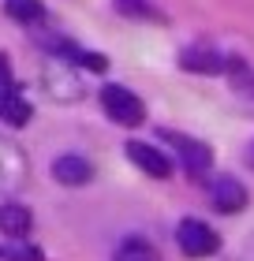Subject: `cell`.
<instances>
[{"label":"cell","instance_id":"4fadbf2b","mask_svg":"<svg viewBox=\"0 0 254 261\" xmlns=\"http://www.w3.org/2000/svg\"><path fill=\"white\" fill-rule=\"evenodd\" d=\"M4 11H8L11 19L27 22V27H34V22H41V19H45L41 0H4Z\"/></svg>","mask_w":254,"mask_h":261},{"label":"cell","instance_id":"6da1fadb","mask_svg":"<svg viewBox=\"0 0 254 261\" xmlns=\"http://www.w3.org/2000/svg\"><path fill=\"white\" fill-rule=\"evenodd\" d=\"M41 86L45 93H49L53 101H79L82 93V79L75 75V67H71V60H64V56L49 53L45 56V67H41Z\"/></svg>","mask_w":254,"mask_h":261},{"label":"cell","instance_id":"8992f818","mask_svg":"<svg viewBox=\"0 0 254 261\" xmlns=\"http://www.w3.org/2000/svg\"><path fill=\"white\" fill-rule=\"evenodd\" d=\"M210 201H213V209L217 213H239L247 205V187L239 183V179H232V175H217V179H210Z\"/></svg>","mask_w":254,"mask_h":261},{"label":"cell","instance_id":"3957f363","mask_svg":"<svg viewBox=\"0 0 254 261\" xmlns=\"http://www.w3.org/2000/svg\"><path fill=\"white\" fill-rule=\"evenodd\" d=\"M161 142H168V146L176 149V157H179L187 175H205L213 168V153H210L205 142L191 138V135H179V130H161Z\"/></svg>","mask_w":254,"mask_h":261},{"label":"cell","instance_id":"8fae6325","mask_svg":"<svg viewBox=\"0 0 254 261\" xmlns=\"http://www.w3.org/2000/svg\"><path fill=\"white\" fill-rule=\"evenodd\" d=\"M112 261H161V250L150 239H142V235H127L112 250Z\"/></svg>","mask_w":254,"mask_h":261},{"label":"cell","instance_id":"9a60e30c","mask_svg":"<svg viewBox=\"0 0 254 261\" xmlns=\"http://www.w3.org/2000/svg\"><path fill=\"white\" fill-rule=\"evenodd\" d=\"M15 246H8V250H0L4 261H41V250H34V246H19L22 239H11Z\"/></svg>","mask_w":254,"mask_h":261},{"label":"cell","instance_id":"5b68a950","mask_svg":"<svg viewBox=\"0 0 254 261\" xmlns=\"http://www.w3.org/2000/svg\"><path fill=\"white\" fill-rule=\"evenodd\" d=\"M176 243L187 257H210V254H217V246H221V235L205 220L187 217V220H179V228H176Z\"/></svg>","mask_w":254,"mask_h":261},{"label":"cell","instance_id":"e0dca14e","mask_svg":"<svg viewBox=\"0 0 254 261\" xmlns=\"http://www.w3.org/2000/svg\"><path fill=\"white\" fill-rule=\"evenodd\" d=\"M247 164L254 168V142H250V149H247Z\"/></svg>","mask_w":254,"mask_h":261},{"label":"cell","instance_id":"52a82bcc","mask_svg":"<svg viewBox=\"0 0 254 261\" xmlns=\"http://www.w3.org/2000/svg\"><path fill=\"white\" fill-rule=\"evenodd\" d=\"M127 161L138 164V168L146 175H153V179H168V175H172L168 153H161V146H150V142H127Z\"/></svg>","mask_w":254,"mask_h":261},{"label":"cell","instance_id":"30bf717a","mask_svg":"<svg viewBox=\"0 0 254 261\" xmlns=\"http://www.w3.org/2000/svg\"><path fill=\"white\" fill-rule=\"evenodd\" d=\"M30 101L22 97L19 90H0V123H8V127H27L30 123Z\"/></svg>","mask_w":254,"mask_h":261},{"label":"cell","instance_id":"277c9868","mask_svg":"<svg viewBox=\"0 0 254 261\" xmlns=\"http://www.w3.org/2000/svg\"><path fill=\"white\" fill-rule=\"evenodd\" d=\"M27 175H30V164H27V153H22L11 138L0 135V194H19L27 187Z\"/></svg>","mask_w":254,"mask_h":261},{"label":"cell","instance_id":"9c48e42d","mask_svg":"<svg viewBox=\"0 0 254 261\" xmlns=\"http://www.w3.org/2000/svg\"><path fill=\"white\" fill-rule=\"evenodd\" d=\"M34 228V217L27 205H19V201H8V205H0V235H8V239H27Z\"/></svg>","mask_w":254,"mask_h":261},{"label":"cell","instance_id":"ba28073f","mask_svg":"<svg viewBox=\"0 0 254 261\" xmlns=\"http://www.w3.org/2000/svg\"><path fill=\"white\" fill-rule=\"evenodd\" d=\"M53 179L64 183V187H82L94 179V164L79 153H64V157L53 161Z\"/></svg>","mask_w":254,"mask_h":261},{"label":"cell","instance_id":"2e32d148","mask_svg":"<svg viewBox=\"0 0 254 261\" xmlns=\"http://www.w3.org/2000/svg\"><path fill=\"white\" fill-rule=\"evenodd\" d=\"M15 82H11V71H8V60L0 56V90H11Z\"/></svg>","mask_w":254,"mask_h":261},{"label":"cell","instance_id":"7a4b0ae2","mask_svg":"<svg viewBox=\"0 0 254 261\" xmlns=\"http://www.w3.org/2000/svg\"><path fill=\"white\" fill-rule=\"evenodd\" d=\"M101 109H105V116L112 123H124V127H138L146 120V105H142L127 86H120V82L101 86Z\"/></svg>","mask_w":254,"mask_h":261},{"label":"cell","instance_id":"5bb4252c","mask_svg":"<svg viewBox=\"0 0 254 261\" xmlns=\"http://www.w3.org/2000/svg\"><path fill=\"white\" fill-rule=\"evenodd\" d=\"M116 11L120 15H131V19H161V11L150 0H116Z\"/></svg>","mask_w":254,"mask_h":261},{"label":"cell","instance_id":"7c38bea8","mask_svg":"<svg viewBox=\"0 0 254 261\" xmlns=\"http://www.w3.org/2000/svg\"><path fill=\"white\" fill-rule=\"evenodd\" d=\"M179 67L198 71V75H217V71L228 67V60L221 53H213V49H187L183 56H179Z\"/></svg>","mask_w":254,"mask_h":261}]
</instances>
